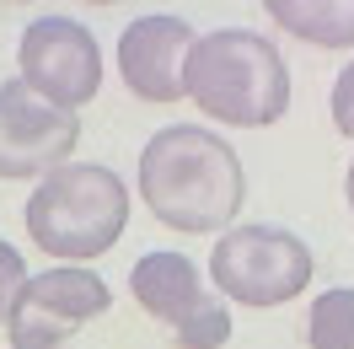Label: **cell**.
<instances>
[{"label":"cell","instance_id":"10","mask_svg":"<svg viewBox=\"0 0 354 349\" xmlns=\"http://www.w3.org/2000/svg\"><path fill=\"white\" fill-rule=\"evenodd\" d=\"M263 11L317 48H354V0H268Z\"/></svg>","mask_w":354,"mask_h":349},{"label":"cell","instance_id":"4","mask_svg":"<svg viewBox=\"0 0 354 349\" xmlns=\"http://www.w3.org/2000/svg\"><path fill=\"white\" fill-rule=\"evenodd\" d=\"M209 280L242 306H285L311 285V247L285 226H236L209 247Z\"/></svg>","mask_w":354,"mask_h":349},{"label":"cell","instance_id":"7","mask_svg":"<svg viewBox=\"0 0 354 349\" xmlns=\"http://www.w3.org/2000/svg\"><path fill=\"white\" fill-rule=\"evenodd\" d=\"M113 306V290L102 274H91L81 263H54L44 274H32L22 301L11 312V349H59L70 333H81Z\"/></svg>","mask_w":354,"mask_h":349},{"label":"cell","instance_id":"5","mask_svg":"<svg viewBox=\"0 0 354 349\" xmlns=\"http://www.w3.org/2000/svg\"><path fill=\"white\" fill-rule=\"evenodd\" d=\"M129 296L145 317L167 328L177 349H221L231 339V312L199 285V269L183 253H145L129 269Z\"/></svg>","mask_w":354,"mask_h":349},{"label":"cell","instance_id":"9","mask_svg":"<svg viewBox=\"0 0 354 349\" xmlns=\"http://www.w3.org/2000/svg\"><path fill=\"white\" fill-rule=\"evenodd\" d=\"M194 44H199V33L172 11L134 17L118 33V81L140 102H177V97H188V54H194Z\"/></svg>","mask_w":354,"mask_h":349},{"label":"cell","instance_id":"14","mask_svg":"<svg viewBox=\"0 0 354 349\" xmlns=\"http://www.w3.org/2000/svg\"><path fill=\"white\" fill-rule=\"evenodd\" d=\"M344 194H349V210H354V161H349V177H344Z\"/></svg>","mask_w":354,"mask_h":349},{"label":"cell","instance_id":"1","mask_svg":"<svg viewBox=\"0 0 354 349\" xmlns=\"http://www.w3.org/2000/svg\"><path fill=\"white\" fill-rule=\"evenodd\" d=\"M140 194L167 231H231L247 199L242 156L199 124H167L140 151Z\"/></svg>","mask_w":354,"mask_h":349},{"label":"cell","instance_id":"12","mask_svg":"<svg viewBox=\"0 0 354 349\" xmlns=\"http://www.w3.org/2000/svg\"><path fill=\"white\" fill-rule=\"evenodd\" d=\"M27 258L11 247V242H0V328L11 323V312H17V301H22V290H27Z\"/></svg>","mask_w":354,"mask_h":349},{"label":"cell","instance_id":"13","mask_svg":"<svg viewBox=\"0 0 354 349\" xmlns=\"http://www.w3.org/2000/svg\"><path fill=\"white\" fill-rule=\"evenodd\" d=\"M328 108H333V129L354 140V60L338 70V81H333V102H328Z\"/></svg>","mask_w":354,"mask_h":349},{"label":"cell","instance_id":"3","mask_svg":"<svg viewBox=\"0 0 354 349\" xmlns=\"http://www.w3.org/2000/svg\"><path fill=\"white\" fill-rule=\"evenodd\" d=\"M27 237L44 247L48 258L86 263L102 258L129 226V188L124 177L102 161H70L59 172H48L27 194Z\"/></svg>","mask_w":354,"mask_h":349},{"label":"cell","instance_id":"6","mask_svg":"<svg viewBox=\"0 0 354 349\" xmlns=\"http://www.w3.org/2000/svg\"><path fill=\"white\" fill-rule=\"evenodd\" d=\"M22 81L54 108H81L102 91V48L75 17H32L17 44Z\"/></svg>","mask_w":354,"mask_h":349},{"label":"cell","instance_id":"11","mask_svg":"<svg viewBox=\"0 0 354 349\" xmlns=\"http://www.w3.org/2000/svg\"><path fill=\"white\" fill-rule=\"evenodd\" d=\"M306 344L311 349H354V290L333 285L306 312Z\"/></svg>","mask_w":354,"mask_h":349},{"label":"cell","instance_id":"8","mask_svg":"<svg viewBox=\"0 0 354 349\" xmlns=\"http://www.w3.org/2000/svg\"><path fill=\"white\" fill-rule=\"evenodd\" d=\"M81 145V118L54 108L38 91L17 81H0V177H48L70 167V151Z\"/></svg>","mask_w":354,"mask_h":349},{"label":"cell","instance_id":"2","mask_svg":"<svg viewBox=\"0 0 354 349\" xmlns=\"http://www.w3.org/2000/svg\"><path fill=\"white\" fill-rule=\"evenodd\" d=\"M188 97L231 129H268L290 108V70L274 38L252 27H215L199 33L188 54Z\"/></svg>","mask_w":354,"mask_h":349}]
</instances>
